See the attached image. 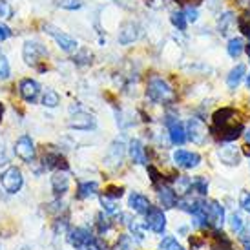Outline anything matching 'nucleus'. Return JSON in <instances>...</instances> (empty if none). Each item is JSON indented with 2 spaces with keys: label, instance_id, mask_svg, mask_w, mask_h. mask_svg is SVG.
Listing matches in <instances>:
<instances>
[{
  "label": "nucleus",
  "instance_id": "a19ab883",
  "mask_svg": "<svg viewBox=\"0 0 250 250\" xmlns=\"http://www.w3.org/2000/svg\"><path fill=\"white\" fill-rule=\"evenodd\" d=\"M97 225H99V232H101V234L110 229V221H108V219H104L103 215H97Z\"/></svg>",
  "mask_w": 250,
  "mask_h": 250
},
{
  "label": "nucleus",
  "instance_id": "4468645a",
  "mask_svg": "<svg viewBox=\"0 0 250 250\" xmlns=\"http://www.w3.org/2000/svg\"><path fill=\"white\" fill-rule=\"evenodd\" d=\"M157 194H159V201L165 208H175V207H177V201H179V199H177L175 190L170 187V185L163 183L161 187H157Z\"/></svg>",
  "mask_w": 250,
  "mask_h": 250
},
{
  "label": "nucleus",
  "instance_id": "6ab92c4d",
  "mask_svg": "<svg viewBox=\"0 0 250 250\" xmlns=\"http://www.w3.org/2000/svg\"><path fill=\"white\" fill-rule=\"evenodd\" d=\"M234 115H236V111L232 110V108H221V110H217L214 113V128L223 130L225 126L236 123V121H234Z\"/></svg>",
  "mask_w": 250,
  "mask_h": 250
},
{
  "label": "nucleus",
  "instance_id": "9b49d317",
  "mask_svg": "<svg viewBox=\"0 0 250 250\" xmlns=\"http://www.w3.org/2000/svg\"><path fill=\"white\" fill-rule=\"evenodd\" d=\"M167 126H168V133H170L172 145L175 146L185 145V141H187V128L183 126V123H179L174 117H167Z\"/></svg>",
  "mask_w": 250,
  "mask_h": 250
},
{
  "label": "nucleus",
  "instance_id": "5701e85b",
  "mask_svg": "<svg viewBox=\"0 0 250 250\" xmlns=\"http://www.w3.org/2000/svg\"><path fill=\"white\" fill-rule=\"evenodd\" d=\"M99 190V183L95 181H86V183H81L79 185V199H88L91 195H95Z\"/></svg>",
  "mask_w": 250,
  "mask_h": 250
},
{
  "label": "nucleus",
  "instance_id": "4c0bfd02",
  "mask_svg": "<svg viewBox=\"0 0 250 250\" xmlns=\"http://www.w3.org/2000/svg\"><path fill=\"white\" fill-rule=\"evenodd\" d=\"M0 17L2 19H11L13 17V7L7 0H0Z\"/></svg>",
  "mask_w": 250,
  "mask_h": 250
},
{
  "label": "nucleus",
  "instance_id": "7c9ffc66",
  "mask_svg": "<svg viewBox=\"0 0 250 250\" xmlns=\"http://www.w3.org/2000/svg\"><path fill=\"white\" fill-rule=\"evenodd\" d=\"M232 22H234V15L230 13V11L221 15V19H219V33H221V35H227V33H229V26Z\"/></svg>",
  "mask_w": 250,
  "mask_h": 250
},
{
  "label": "nucleus",
  "instance_id": "473e14b6",
  "mask_svg": "<svg viewBox=\"0 0 250 250\" xmlns=\"http://www.w3.org/2000/svg\"><path fill=\"white\" fill-rule=\"evenodd\" d=\"M128 227H130V230H132V234L135 237H139V239H143V237H145L146 223H139L137 219H132V221L128 223Z\"/></svg>",
  "mask_w": 250,
  "mask_h": 250
},
{
  "label": "nucleus",
  "instance_id": "393cba45",
  "mask_svg": "<svg viewBox=\"0 0 250 250\" xmlns=\"http://www.w3.org/2000/svg\"><path fill=\"white\" fill-rule=\"evenodd\" d=\"M243 49H245L243 39H239V37H234V39H230V41H229L227 51H229V55L232 57V59H237V57L243 53Z\"/></svg>",
  "mask_w": 250,
  "mask_h": 250
},
{
  "label": "nucleus",
  "instance_id": "c756f323",
  "mask_svg": "<svg viewBox=\"0 0 250 250\" xmlns=\"http://www.w3.org/2000/svg\"><path fill=\"white\" fill-rule=\"evenodd\" d=\"M170 21H172V24H174L179 31H185V29H187V22L188 21H187V17H185V13H183V11H175V13H172Z\"/></svg>",
  "mask_w": 250,
  "mask_h": 250
},
{
  "label": "nucleus",
  "instance_id": "58836bf2",
  "mask_svg": "<svg viewBox=\"0 0 250 250\" xmlns=\"http://www.w3.org/2000/svg\"><path fill=\"white\" fill-rule=\"evenodd\" d=\"M239 205H241V208H243L247 214H250V192H241Z\"/></svg>",
  "mask_w": 250,
  "mask_h": 250
},
{
  "label": "nucleus",
  "instance_id": "f8f14e48",
  "mask_svg": "<svg viewBox=\"0 0 250 250\" xmlns=\"http://www.w3.org/2000/svg\"><path fill=\"white\" fill-rule=\"evenodd\" d=\"M19 91H21L22 99H24L26 103H35L37 97H39V93H41V86H39V83L33 81V79H24V81H21Z\"/></svg>",
  "mask_w": 250,
  "mask_h": 250
},
{
  "label": "nucleus",
  "instance_id": "1a4fd4ad",
  "mask_svg": "<svg viewBox=\"0 0 250 250\" xmlns=\"http://www.w3.org/2000/svg\"><path fill=\"white\" fill-rule=\"evenodd\" d=\"M137 39H139V26H137L133 21L123 22V24H121V28H119V35H117L119 44L128 46V44L135 42Z\"/></svg>",
  "mask_w": 250,
  "mask_h": 250
},
{
  "label": "nucleus",
  "instance_id": "f03ea898",
  "mask_svg": "<svg viewBox=\"0 0 250 250\" xmlns=\"http://www.w3.org/2000/svg\"><path fill=\"white\" fill-rule=\"evenodd\" d=\"M0 185L6 190L7 194H17L24 185V177L22 172L17 167H9L6 172H2L0 175Z\"/></svg>",
  "mask_w": 250,
  "mask_h": 250
},
{
  "label": "nucleus",
  "instance_id": "7ed1b4c3",
  "mask_svg": "<svg viewBox=\"0 0 250 250\" xmlns=\"http://www.w3.org/2000/svg\"><path fill=\"white\" fill-rule=\"evenodd\" d=\"M48 55V49L46 46H42L39 42H33V41H28L24 42V48H22V57H24V62L28 64V66H37V64L41 62L42 57Z\"/></svg>",
  "mask_w": 250,
  "mask_h": 250
},
{
  "label": "nucleus",
  "instance_id": "f704fd0d",
  "mask_svg": "<svg viewBox=\"0 0 250 250\" xmlns=\"http://www.w3.org/2000/svg\"><path fill=\"white\" fill-rule=\"evenodd\" d=\"M73 61H75L77 64H88L91 62V51L90 49H86V48H81L79 49V53H75V57H73Z\"/></svg>",
  "mask_w": 250,
  "mask_h": 250
},
{
  "label": "nucleus",
  "instance_id": "a878e982",
  "mask_svg": "<svg viewBox=\"0 0 250 250\" xmlns=\"http://www.w3.org/2000/svg\"><path fill=\"white\" fill-rule=\"evenodd\" d=\"M192 190L197 192L199 195H207L208 194V181L205 179V177H194L192 179Z\"/></svg>",
  "mask_w": 250,
  "mask_h": 250
},
{
  "label": "nucleus",
  "instance_id": "412c9836",
  "mask_svg": "<svg viewBox=\"0 0 250 250\" xmlns=\"http://www.w3.org/2000/svg\"><path fill=\"white\" fill-rule=\"evenodd\" d=\"M51 188H53V192L57 195H62L68 192V188H70V179H68V175L64 174V172H55L53 177H51Z\"/></svg>",
  "mask_w": 250,
  "mask_h": 250
},
{
  "label": "nucleus",
  "instance_id": "6e6552de",
  "mask_svg": "<svg viewBox=\"0 0 250 250\" xmlns=\"http://www.w3.org/2000/svg\"><path fill=\"white\" fill-rule=\"evenodd\" d=\"M174 163L181 168L192 170L201 163V155L197 152H188V150H175L174 152Z\"/></svg>",
  "mask_w": 250,
  "mask_h": 250
},
{
  "label": "nucleus",
  "instance_id": "8fccbe9b",
  "mask_svg": "<svg viewBox=\"0 0 250 250\" xmlns=\"http://www.w3.org/2000/svg\"><path fill=\"white\" fill-rule=\"evenodd\" d=\"M247 84H249V88H250V75L247 77Z\"/></svg>",
  "mask_w": 250,
  "mask_h": 250
},
{
  "label": "nucleus",
  "instance_id": "e433bc0d",
  "mask_svg": "<svg viewBox=\"0 0 250 250\" xmlns=\"http://www.w3.org/2000/svg\"><path fill=\"white\" fill-rule=\"evenodd\" d=\"M11 73V68H9V62H7L6 55H0V79L6 81Z\"/></svg>",
  "mask_w": 250,
  "mask_h": 250
},
{
  "label": "nucleus",
  "instance_id": "aec40b11",
  "mask_svg": "<svg viewBox=\"0 0 250 250\" xmlns=\"http://www.w3.org/2000/svg\"><path fill=\"white\" fill-rule=\"evenodd\" d=\"M130 157H132V161L133 163H137V165H143V167L148 165V157H146L145 146H143L141 141L133 139L132 143H130Z\"/></svg>",
  "mask_w": 250,
  "mask_h": 250
},
{
  "label": "nucleus",
  "instance_id": "f257e3e1",
  "mask_svg": "<svg viewBox=\"0 0 250 250\" xmlns=\"http://www.w3.org/2000/svg\"><path fill=\"white\" fill-rule=\"evenodd\" d=\"M146 95L150 101L157 103V104H170L175 101V91L172 90V86L161 79V77H152L148 81V88H146Z\"/></svg>",
  "mask_w": 250,
  "mask_h": 250
},
{
  "label": "nucleus",
  "instance_id": "ddd939ff",
  "mask_svg": "<svg viewBox=\"0 0 250 250\" xmlns=\"http://www.w3.org/2000/svg\"><path fill=\"white\" fill-rule=\"evenodd\" d=\"M217 155H219V159H221L223 165H227V167H237V165L241 163V157H243V153L232 145L223 146L221 150L217 152Z\"/></svg>",
  "mask_w": 250,
  "mask_h": 250
},
{
  "label": "nucleus",
  "instance_id": "2f4dec72",
  "mask_svg": "<svg viewBox=\"0 0 250 250\" xmlns=\"http://www.w3.org/2000/svg\"><path fill=\"white\" fill-rule=\"evenodd\" d=\"M159 249L161 250H185L179 243H177V239H175L174 236H167V237H165V239L161 241Z\"/></svg>",
  "mask_w": 250,
  "mask_h": 250
},
{
  "label": "nucleus",
  "instance_id": "bb28decb",
  "mask_svg": "<svg viewBox=\"0 0 250 250\" xmlns=\"http://www.w3.org/2000/svg\"><path fill=\"white\" fill-rule=\"evenodd\" d=\"M101 205H103L104 212H108V214H115V212H117V199L111 197V195H108V194L101 195Z\"/></svg>",
  "mask_w": 250,
  "mask_h": 250
},
{
  "label": "nucleus",
  "instance_id": "b1692460",
  "mask_svg": "<svg viewBox=\"0 0 250 250\" xmlns=\"http://www.w3.org/2000/svg\"><path fill=\"white\" fill-rule=\"evenodd\" d=\"M174 190L177 195H188L192 192V179L187 177V175H177Z\"/></svg>",
  "mask_w": 250,
  "mask_h": 250
},
{
  "label": "nucleus",
  "instance_id": "4be33fe9",
  "mask_svg": "<svg viewBox=\"0 0 250 250\" xmlns=\"http://www.w3.org/2000/svg\"><path fill=\"white\" fill-rule=\"evenodd\" d=\"M245 73H247L245 64H237L236 68L230 70L229 77H227V84H229L230 90H236L237 86H239V83H241V79L245 77Z\"/></svg>",
  "mask_w": 250,
  "mask_h": 250
},
{
  "label": "nucleus",
  "instance_id": "2eb2a0df",
  "mask_svg": "<svg viewBox=\"0 0 250 250\" xmlns=\"http://www.w3.org/2000/svg\"><path fill=\"white\" fill-rule=\"evenodd\" d=\"M123 155H125V145L121 143V141H115V143H111V146L108 148V152H106V165L108 167H117L121 165V161H123Z\"/></svg>",
  "mask_w": 250,
  "mask_h": 250
},
{
  "label": "nucleus",
  "instance_id": "49530a36",
  "mask_svg": "<svg viewBox=\"0 0 250 250\" xmlns=\"http://www.w3.org/2000/svg\"><path fill=\"white\" fill-rule=\"evenodd\" d=\"M243 153H245V155H249V157H250V146H245Z\"/></svg>",
  "mask_w": 250,
  "mask_h": 250
},
{
  "label": "nucleus",
  "instance_id": "ea45409f",
  "mask_svg": "<svg viewBox=\"0 0 250 250\" xmlns=\"http://www.w3.org/2000/svg\"><path fill=\"white\" fill-rule=\"evenodd\" d=\"M77 250H103V245L99 243L97 239H95V237H93V239H91V241H88V243H86V245H83V247H81V249H77Z\"/></svg>",
  "mask_w": 250,
  "mask_h": 250
},
{
  "label": "nucleus",
  "instance_id": "9d476101",
  "mask_svg": "<svg viewBox=\"0 0 250 250\" xmlns=\"http://www.w3.org/2000/svg\"><path fill=\"white\" fill-rule=\"evenodd\" d=\"M68 126H70L71 130H93L95 126H97V121L93 115L90 113H86V111H77L75 115L68 121Z\"/></svg>",
  "mask_w": 250,
  "mask_h": 250
},
{
  "label": "nucleus",
  "instance_id": "79ce46f5",
  "mask_svg": "<svg viewBox=\"0 0 250 250\" xmlns=\"http://www.w3.org/2000/svg\"><path fill=\"white\" fill-rule=\"evenodd\" d=\"M185 17H187L188 22H195L197 21V9L195 7H187V11H185Z\"/></svg>",
  "mask_w": 250,
  "mask_h": 250
},
{
  "label": "nucleus",
  "instance_id": "c9c22d12",
  "mask_svg": "<svg viewBox=\"0 0 250 250\" xmlns=\"http://www.w3.org/2000/svg\"><path fill=\"white\" fill-rule=\"evenodd\" d=\"M115 250H133V239L132 236H121L117 241V247H115Z\"/></svg>",
  "mask_w": 250,
  "mask_h": 250
},
{
  "label": "nucleus",
  "instance_id": "39448f33",
  "mask_svg": "<svg viewBox=\"0 0 250 250\" xmlns=\"http://www.w3.org/2000/svg\"><path fill=\"white\" fill-rule=\"evenodd\" d=\"M207 135H208V130H207V125L203 123L201 119L192 117L187 125V139H190L194 145H203L207 141Z\"/></svg>",
  "mask_w": 250,
  "mask_h": 250
},
{
  "label": "nucleus",
  "instance_id": "3c124183",
  "mask_svg": "<svg viewBox=\"0 0 250 250\" xmlns=\"http://www.w3.org/2000/svg\"><path fill=\"white\" fill-rule=\"evenodd\" d=\"M190 2H194V4H199V2H201V0H190Z\"/></svg>",
  "mask_w": 250,
  "mask_h": 250
},
{
  "label": "nucleus",
  "instance_id": "a211bd4d",
  "mask_svg": "<svg viewBox=\"0 0 250 250\" xmlns=\"http://www.w3.org/2000/svg\"><path fill=\"white\" fill-rule=\"evenodd\" d=\"M128 205H130V208H132L133 212H137V214H146L148 210L152 208V207H150V201H148V197L139 194V192H132V194H130Z\"/></svg>",
  "mask_w": 250,
  "mask_h": 250
},
{
  "label": "nucleus",
  "instance_id": "37998d69",
  "mask_svg": "<svg viewBox=\"0 0 250 250\" xmlns=\"http://www.w3.org/2000/svg\"><path fill=\"white\" fill-rule=\"evenodd\" d=\"M11 35H13V31L7 28L6 24H0V42L6 41V39H9Z\"/></svg>",
  "mask_w": 250,
  "mask_h": 250
},
{
  "label": "nucleus",
  "instance_id": "de8ad7c7",
  "mask_svg": "<svg viewBox=\"0 0 250 250\" xmlns=\"http://www.w3.org/2000/svg\"><path fill=\"white\" fill-rule=\"evenodd\" d=\"M2 113H4V106L0 104V119H2Z\"/></svg>",
  "mask_w": 250,
  "mask_h": 250
},
{
  "label": "nucleus",
  "instance_id": "a18cd8bd",
  "mask_svg": "<svg viewBox=\"0 0 250 250\" xmlns=\"http://www.w3.org/2000/svg\"><path fill=\"white\" fill-rule=\"evenodd\" d=\"M243 135H245V139H247V143L250 145V130H247V132H245Z\"/></svg>",
  "mask_w": 250,
  "mask_h": 250
},
{
  "label": "nucleus",
  "instance_id": "dca6fc26",
  "mask_svg": "<svg viewBox=\"0 0 250 250\" xmlns=\"http://www.w3.org/2000/svg\"><path fill=\"white\" fill-rule=\"evenodd\" d=\"M208 223L214 229H221L225 223V210L219 201H208Z\"/></svg>",
  "mask_w": 250,
  "mask_h": 250
},
{
  "label": "nucleus",
  "instance_id": "423d86ee",
  "mask_svg": "<svg viewBox=\"0 0 250 250\" xmlns=\"http://www.w3.org/2000/svg\"><path fill=\"white\" fill-rule=\"evenodd\" d=\"M146 227L152 230L153 234H163L167 229V215L161 208L152 207V208L146 212Z\"/></svg>",
  "mask_w": 250,
  "mask_h": 250
},
{
  "label": "nucleus",
  "instance_id": "72a5a7b5",
  "mask_svg": "<svg viewBox=\"0 0 250 250\" xmlns=\"http://www.w3.org/2000/svg\"><path fill=\"white\" fill-rule=\"evenodd\" d=\"M57 6L62 7V9L75 11V9H81V7H83V0H57Z\"/></svg>",
  "mask_w": 250,
  "mask_h": 250
},
{
  "label": "nucleus",
  "instance_id": "c03bdc74",
  "mask_svg": "<svg viewBox=\"0 0 250 250\" xmlns=\"http://www.w3.org/2000/svg\"><path fill=\"white\" fill-rule=\"evenodd\" d=\"M237 2H239V6L243 7V9L250 11V0H237Z\"/></svg>",
  "mask_w": 250,
  "mask_h": 250
},
{
  "label": "nucleus",
  "instance_id": "0eeeda50",
  "mask_svg": "<svg viewBox=\"0 0 250 250\" xmlns=\"http://www.w3.org/2000/svg\"><path fill=\"white\" fill-rule=\"evenodd\" d=\"M15 153L24 163H33V159H35V145H33V141H31L29 135H22V137L17 139V143H15Z\"/></svg>",
  "mask_w": 250,
  "mask_h": 250
},
{
  "label": "nucleus",
  "instance_id": "20e7f679",
  "mask_svg": "<svg viewBox=\"0 0 250 250\" xmlns=\"http://www.w3.org/2000/svg\"><path fill=\"white\" fill-rule=\"evenodd\" d=\"M44 31H46L49 37H53L55 42L59 44V48L62 49V51H66V53L77 51V48H79V44H77L75 39H71L70 35L62 33L61 29H57L55 26H51V24H46V26H44Z\"/></svg>",
  "mask_w": 250,
  "mask_h": 250
},
{
  "label": "nucleus",
  "instance_id": "09e8293b",
  "mask_svg": "<svg viewBox=\"0 0 250 250\" xmlns=\"http://www.w3.org/2000/svg\"><path fill=\"white\" fill-rule=\"evenodd\" d=\"M245 250H250V243H245Z\"/></svg>",
  "mask_w": 250,
  "mask_h": 250
},
{
  "label": "nucleus",
  "instance_id": "cd10ccee",
  "mask_svg": "<svg viewBox=\"0 0 250 250\" xmlns=\"http://www.w3.org/2000/svg\"><path fill=\"white\" fill-rule=\"evenodd\" d=\"M61 103V97H59V93L53 90H48L44 93V97H42V104L46 106V108H57Z\"/></svg>",
  "mask_w": 250,
  "mask_h": 250
},
{
  "label": "nucleus",
  "instance_id": "c85d7f7f",
  "mask_svg": "<svg viewBox=\"0 0 250 250\" xmlns=\"http://www.w3.org/2000/svg\"><path fill=\"white\" fill-rule=\"evenodd\" d=\"M229 225L230 229H232V232H236V234H241L243 232V217L237 214V212H232L229 217Z\"/></svg>",
  "mask_w": 250,
  "mask_h": 250
},
{
  "label": "nucleus",
  "instance_id": "f3484780",
  "mask_svg": "<svg viewBox=\"0 0 250 250\" xmlns=\"http://www.w3.org/2000/svg\"><path fill=\"white\" fill-rule=\"evenodd\" d=\"M93 237H91V232L88 229H73L70 230V234H68V241H70L71 247H75V249H81L83 245H86L88 241H91Z\"/></svg>",
  "mask_w": 250,
  "mask_h": 250
}]
</instances>
